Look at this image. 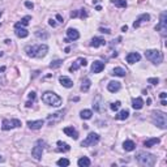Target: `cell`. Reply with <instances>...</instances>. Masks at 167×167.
I'll list each match as a JSON object with an SVG mask.
<instances>
[{"label":"cell","instance_id":"1","mask_svg":"<svg viewBox=\"0 0 167 167\" xmlns=\"http://www.w3.org/2000/svg\"><path fill=\"white\" fill-rule=\"evenodd\" d=\"M48 47L46 44H35V46H28L25 48V52L30 57H43L46 56Z\"/></svg>","mask_w":167,"mask_h":167},{"label":"cell","instance_id":"2","mask_svg":"<svg viewBox=\"0 0 167 167\" xmlns=\"http://www.w3.org/2000/svg\"><path fill=\"white\" fill-rule=\"evenodd\" d=\"M136 159H137L140 166H154L156 165V157L146 151H138L136 154Z\"/></svg>","mask_w":167,"mask_h":167},{"label":"cell","instance_id":"3","mask_svg":"<svg viewBox=\"0 0 167 167\" xmlns=\"http://www.w3.org/2000/svg\"><path fill=\"white\" fill-rule=\"evenodd\" d=\"M42 102L46 103L48 106H54V107H59L60 105H62L63 99L60 98L59 95H57L56 93L54 92H46L42 95Z\"/></svg>","mask_w":167,"mask_h":167},{"label":"cell","instance_id":"4","mask_svg":"<svg viewBox=\"0 0 167 167\" xmlns=\"http://www.w3.org/2000/svg\"><path fill=\"white\" fill-rule=\"evenodd\" d=\"M153 123L161 129L167 128V120H166V114L162 111H153Z\"/></svg>","mask_w":167,"mask_h":167},{"label":"cell","instance_id":"5","mask_svg":"<svg viewBox=\"0 0 167 167\" xmlns=\"http://www.w3.org/2000/svg\"><path fill=\"white\" fill-rule=\"evenodd\" d=\"M145 56H146L148 60H150L154 64H161L163 62V54L159 50H146Z\"/></svg>","mask_w":167,"mask_h":167},{"label":"cell","instance_id":"6","mask_svg":"<svg viewBox=\"0 0 167 167\" xmlns=\"http://www.w3.org/2000/svg\"><path fill=\"white\" fill-rule=\"evenodd\" d=\"M43 149H44V141H42V140H38L37 144H35V146L32 149V156L34 159L39 161L42 158V154H43Z\"/></svg>","mask_w":167,"mask_h":167},{"label":"cell","instance_id":"7","mask_svg":"<svg viewBox=\"0 0 167 167\" xmlns=\"http://www.w3.org/2000/svg\"><path fill=\"white\" fill-rule=\"evenodd\" d=\"M21 127V121L19 119H4L1 123V129L3 130H9V129H13V128H19Z\"/></svg>","mask_w":167,"mask_h":167},{"label":"cell","instance_id":"8","mask_svg":"<svg viewBox=\"0 0 167 167\" xmlns=\"http://www.w3.org/2000/svg\"><path fill=\"white\" fill-rule=\"evenodd\" d=\"M156 30L157 32H159L163 37H166L167 35V16H166V13L161 14V21H159V24L156 26Z\"/></svg>","mask_w":167,"mask_h":167},{"label":"cell","instance_id":"9","mask_svg":"<svg viewBox=\"0 0 167 167\" xmlns=\"http://www.w3.org/2000/svg\"><path fill=\"white\" fill-rule=\"evenodd\" d=\"M99 135H97V133H89L87 135V137L82 142H81V146H90V145H95V144H98V141H99Z\"/></svg>","mask_w":167,"mask_h":167},{"label":"cell","instance_id":"10","mask_svg":"<svg viewBox=\"0 0 167 167\" xmlns=\"http://www.w3.org/2000/svg\"><path fill=\"white\" fill-rule=\"evenodd\" d=\"M64 114H65V110H62V111H57L55 114H51L47 116V121L50 125H54V124L59 123L60 120H63V118H64Z\"/></svg>","mask_w":167,"mask_h":167},{"label":"cell","instance_id":"11","mask_svg":"<svg viewBox=\"0 0 167 167\" xmlns=\"http://www.w3.org/2000/svg\"><path fill=\"white\" fill-rule=\"evenodd\" d=\"M150 20V16H149L148 13H144V14H141V16H138L137 17V20L133 22V28L135 29H137L140 25H141L142 22H146V21H149Z\"/></svg>","mask_w":167,"mask_h":167},{"label":"cell","instance_id":"12","mask_svg":"<svg viewBox=\"0 0 167 167\" xmlns=\"http://www.w3.org/2000/svg\"><path fill=\"white\" fill-rule=\"evenodd\" d=\"M105 69V63H102L101 60H95L92 65V72L93 73H99Z\"/></svg>","mask_w":167,"mask_h":167},{"label":"cell","instance_id":"13","mask_svg":"<svg viewBox=\"0 0 167 167\" xmlns=\"http://www.w3.org/2000/svg\"><path fill=\"white\" fill-rule=\"evenodd\" d=\"M127 63H129V64H135L136 62H140V59H141V55H140L138 52H130L127 55Z\"/></svg>","mask_w":167,"mask_h":167},{"label":"cell","instance_id":"14","mask_svg":"<svg viewBox=\"0 0 167 167\" xmlns=\"http://www.w3.org/2000/svg\"><path fill=\"white\" fill-rule=\"evenodd\" d=\"M67 35H68V39L69 41H77L78 38H80V33L77 32L76 29H73V28H69L68 30H67Z\"/></svg>","mask_w":167,"mask_h":167},{"label":"cell","instance_id":"15","mask_svg":"<svg viewBox=\"0 0 167 167\" xmlns=\"http://www.w3.org/2000/svg\"><path fill=\"white\" fill-rule=\"evenodd\" d=\"M43 124H44V121L43 120H30L28 121V127L30 129H41L42 127H43Z\"/></svg>","mask_w":167,"mask_h":167},{"label":"cell","instance_id":"16","mask_svg":"<svg viewBox=\"0 0 167 167\" xmlns=\"http://www.w3.org/2000/svg\"><path fill=\"white\" fill-rule=\"evenodd\" d=\"M106 44V41L103 38L101 37H94L92 39V42H90V46L94 47V48H97V47H101V46H105Z\"/></svg>","mask_w":167,"mask_h":167},{"label":"cell","instance_id":"17","mask_svg":"<svg viewBox=\"0 0 167 167\" xmlns=\"http://www.w3.org/2000/svg\"><path fill=\"white\" fill-rule=\"evenodd\" d=\"M64 133H65L67 136H69V137H72L73 140H77L78 138V132L73 128V127H65V128H64Z\"/></svg>","mask_w":167,"mask_h":167},{"label":"cell","instance_id":"18","mask_svg":"<svg viewBox=\"0 0 167 167\" xmlns=\"http://www.w3.org/2000/svg\"><path fill=\"white\" fill-rule=\"evenodd\" d=\"M120 87H121V85H120V82H118V81H110L108 85H107V90L108 92H111V93L119 92Z\"/></svg>","mask_w":167,"mask_h":167},{"label":"cell","instance_id":"19","mask_svg":"<svg viewBox=\"0 0 167 167\" xmlns=\"http://www.w3.org/2000/svg\"><path fill=\"white\" fill-rule=\"evenodd\" d=\"M59 82L62 84L64 87H72V86H73V81H72L69 77H67V76H60V77H59Z\"/></svg>","mask_w":167,"mask_h":167},{"label":"cell","instance_id":"20","mask_svg":"<svg viewBox=\"0 0 167 167\" xmlns=\"http://www.w3.org/2000/svg\"><path fill=\"white\" fill-rule=\"evenodd\" d=\"M142 106H144V101H142L141 97H137V98L132 99V107L135 108V110H141Z\"/></svg>","mask_w":167,"mask_h":167},{"label":"cell","instance_id":"21","mask_svg":"<svg viewBox=\"0 0 167 167\" xmlns=\"http://www.w3.org/2000/svg\"><path fill=\"white\" fill-rule=\"evenodd\" d=\"M30 20H32V17L30 16H25V17H22L19 22H16V25H14V28L16 29H19V28H22V26H28L29 25V22H30Z\"/></svg>","mask_w":167,"mask_h":167},{"label":"cell","instance_id":"22","mask_svg":"<svg viewBox=\"0 0 167 167\" xmlns=\"http://www.w3.org/2000/svg\"><path fill=\"white\" fill-rule=\"evenodd\" d=\"M123 149L125 151H132L136 149V144L133 141H130V140H127V141H124V144H123Z\"/></svg>","mask_w":167,"mask_h":167},{"label":"cell","instance_id":"23","mask_svg":"<svg viewBox=\"0 0 167 167\" xmlns=\"http://www.w3.org/2000/svg\"><path fill=\"white\" fill-rule=\"evenodd\" d=\"M159 141L161 140L159 138H149V140H145L144 141V146L145 148H151V146H154L156 144H159Z\"/></svg>","mask_w":167,"mask_h":167},{"label":"cell","instance_id":"24","mask_svg":"<svg viewBox=\"0 0 167 167\" xmlns=\"http://www.w3.org/2000/svg\"><path fill=\"white\" fill-rule=\"evenodd\" d=\"M125 69H123V68H120V67H116V68H114L112 69V76H118V77H124L125 76Z\"/></svg>","mask_w":167,"mask_h":167},{"label":"cell","instance_id":"25","mask_svg":"<svg viewBox=\"0 0 167 167\" xmlns=\"http://www.w3.org/2000/svg\"><path fill=\"white\" fill-rule=\"evenodd\" d=\"M56 145L59 146L57 148V151H69L71 150V146H69L68 144H65V142H63V141H57Z\"/></svg>","mask_w":167,"mask_h":167},{"label":"cell","instance_id":"26","mask_svg":"<svg viewBox=\"0 0 167 167\" xmlns=\"http://www.w3.org/2000/svg\"><path fill=\"white\" fill-rule=\"evenodd\" d=\"M90 159L87 157H82V158H80L78 159V162H77V165L80 166V167H89L90 166Z\"/></svg>","mask_w":167,"mask_h":167},{"label":"cell","instance_id":"27","mask_svg":"<svg viewBox=\"0 0 167 167\" xmlns=\"http://www.w3.org/2000/svg\"><path fill=\"white\" fill-rule=\"evenodd\" d=\"M128 116H129V111L125 108V110H121L115 118H116L118 120H125V119H128Z\"/></svg>","mask_w":167,"mask_h":167},{"label":"cell","instance_id":"28","mask_svg":"<svg viewBox=\"0 0 167 167\" xmlns=\"http://www.w3.org/2000/svg\"><path fill=\"white\" fill-rule=\"evenodd\" d=\"M90 85H92V81H90L89 78H84L82 85H81V90H82L84 93L89 92V89H90Z\"/></svg>","mask_w":167,"mask_h":167},{"label":"cell","instance_id":"29","mask_svg":"<svg viewBox=\"0 0 167 167\" xmlns=\"http://www.w3.org/2000/svg\"><path fill=\"white\" fill-rule=\"evenodd\" d=\"M16 35L19 38H26L29 35V32L26 29H24V28H19V29H16Z\"/></svg>","mask_w":167,"mask_h":167},{"label":"cell","instance_id":"30","mask_svg":"<svg viewBox=\"0 0 167 167\" xmlns=\"http://www.w3.org/2000/svg\"><path fill=\"white\" fill-rule=\"evenodd\" d=\"M80 116L84 120H89V119H92L93 112L90 111V110H82V111L80 112Z\"/></svg>","mask_w":167,"mask_h":167},{"label":"cell","instance_id":"31","mask_svg":"<svg viewBox=\"0 0 167 167\" xmlns=\"http://www.w3.org/2000/svg\"><path fill=\"white\" fill-rule=\"evenodd\" d=\"M35 37L44 41V39L48 38V33H46V30H37V32H35Z\"/></svg>","mask_w":167,"mask_h":167},{"label":"cell","instance_id":"32","mask_svg":"<svg viewBox=\"0 0 167 167\" xmlns=\"http://www.w3.org/2000/svg\"><path fill=\"white\" fill-rule=\"evenodd\" d=\"M112 3L119 8H125L127 7V0H112Z\"/></svg>","mask_w":167,"mask_h":167},{"label":"cell","instance_id":"33","mask_svg":"<svg viewBox=\"0 0 167 167\" xmlns=\"http://www.w3.org/2000/svg\"><path fill=\"white\" fill-rule=\"evenodd\" d=\"M62 60H54V62H51V64H50V68H52V69H56V68H59L60 65H62Z\"/></svg>","mask_w":167,"mask_h":167},{"label":"cell","instance_id":"34","mask_svg":"<svg viewBox=\"0 0 167 167\" xmlns=\"http://www.w3.org/2000/svg\"><path fill=\"white\" fill-rule=\"evenodd\" d=\"M120 105H121V103H120L119 101H116V102H112L111 105H110V108H111L112 111H118V110H119V108H120Z\"/></svg>","mask_w":167,"mask_h":167},{"label":"cell","instance_id":"35","mask_svg":"<svg viewBox=\"0 0 167 167\" xmlns=\"http://www.w3.org/2000/svg\"><path fill=\"white\" fill-rule=\"evenodd\" d=\"M57 166H69V159H67V158H62V159H59L57 161Z\"/></svg>","mask_w":167,"mask_h":167},{"label":"cell","instance_id":"36","mask_svg":"<svg viewBox=\"0 0 167 167\" xmlns=\"http://www.w3.org/2000/svg\"><path fill=\"white\" fill-rule=\"evenodd\" d=\"M80 16L81 19H86L87 17V12L85 11V9H80V11H77V17Z\"/></svg>","mask_w":167,"mask_h":167},{"label":"cell","instance_id":"37","mask_svg":"<svg viewBox=\"0 0 167 167\" xmlns=\"http://www.w3.org/2000/svg\"><path fill=\"white\" fill-rule=\"evenodd\" d=\"M77 62H78V64H80V67H86V64H87L86 59H84V57H78Z\"/></svg>","mask_w":167,"mask_h":167},{"label":"cell","instance_id":"38","mask_svg":"<svg viewBox=\"0 0 167 167\" xmlns=\"http://www.w3.org/2000/svg\"><path fill=\"white\" fill-rule=\"evenodd\" d=\"M78 68H80V64H78V62H77V60H76V63H75V64L71 67V68H69V71H71V72H75V71H77Z\"/></svg>","mask_w":167,"mask_h":167},{"label":"cell","instance_id":"39","mask_svg":"<svg viewBox=\"0 0 167 167\" xmlns=\"http://www.w3.org/2000/svg\"><path fill=\"white\" fill-rule=\"evenodd\" d=\"M148 82L151 84V85H158L159 80H158V78H148Z\"/></svg>","mask_w":167,"mask_h":167},{"label":"cell","instance_id":"40","mask_svg":"<svg viewBox=\"0 0 167 167\" xmlns=\"http://www.w3.org/2000/svg\"><path fill=\"white\" fill-rule=\"evenodd\" d=\"M25 7L29 8V9H33V8H34V4H33V3H30V1H25Z\"/></svg>","mask_w":167,"mask_h":167},{"label":"cell","instance_id":"41","mask_svg":"<svg viewBox=\"0 0 167 167\" xmlns=\"http://www.w3.org/2000/svg\"><path fill=\"white\" fill-rule=\"evenodd\" d=\"M99 32L106 33V34H110V33H111V30H110V29H103V28H99Z\"/></svg>","mask_w":167,"mask_h":167},{"label":"cell","instance_id":"42","mask_svg":"<svg viewBox=\"0 0 167 167\" xmlns=\"http://www.w3.org/2000/svg\"><path fill=\"white\" fill-rule=\"evenodd\" d=\"M29 99H32V102L35 99V93L34 92H32V93H29Z\"/></svg>","mask_w":167,"mask_h":167},{"label":"cell","instance_id":"43","mask_svg":"<svg viewBox=\"0 0 167 167\" xmlns=\"http://www.w3.org/2000/svg\"><path fill=\"white\" fill-rule=\"evenodd\" d=\"M48 24H50V25L52 26V28H55V26H56V22H55V21H54L52 19H50V20H48Z\"/></svg>","mask_w":167,"mask_h":167},{"label":"cell","instance_id":"44","mask_svg":"<svg viewBox=\"0 0 167 167\" xmlns=\"http://www.w3.org/2000/svg\"><path fill=\"white\" fill-rule=\"evenodd\" d=\"M56 19L59 20V22H60V24H63V22H64V20H63V17L60 16V14H56Z\"/></svg>","mask_w":167,"mask_h":167},{"label":"cell","instance_id":"45","mask_svg":"<svg viewBox=\"0 0 167 167\" xmlns=\"http://www.w3.org/2000/svg\"><path fill=\"white\" fill-rule=\"evenodd\" d=\"M159 97H161V98H162V99H166V97H167V94H166L165 92H163V93H161V94H159Z\"/></svg>","mask_w":167,"mask_h":167},{"label":"cell","instance_id":"46","mask_svg":"<svg viewBox=\"0 0 167 167\" xmlns=\"http://www.w3.org/2000/svg\"><path fill=\"white\" fill-rule=\"evenodd\" d=\"M161 105H162V106H167V102H166V99H162V102H161Z\"/></svg>","mask_w":167,"mask_h":167},{"label":"cell","instance_id":"47","mask_svg":"<svg viewBox=\"0 0 167 167\" xmlns=\"http://www.w3.org/2000/svg\"><path fill=\"white\" fill-rule=\"evenodd\" d=\"M121 30H123V32H127V30H128V26H123V28H121Z\"/></svg>","mask_w":167,"mask_h":167},{"label":"cell","instance_id":"48","mask_svg":"<svg viewBox=\"0 0 167 167\" xmlns=\"http://www.w3.org/2000/svg\"><path fill=\"white\" fill-rule=\"evenodd\" d=\"M5 71V67H0V72H4Z\"/></svg>","mask_w":167,"mask_h":167},{"label":"cell","instance_id":"49","mask_svg":"<svg viewBox=\"0 0 167 167\" xmlns=\"http://www.w3.org/2000/svg\"><path fill=\"white\" fill-rule=\"evenodd\" d=\"M3 56V52H1V51H0V57H1Z\"/></svg>","mask_w":167,"mask_h":167},{"label":"cell","instance_id":"50","mask_svg":"<svg viewBox=\"0 0 167 167\" xmlns=\"http://www.w3.org/2000/svg\"><path fill=\"white\" fill-rule=\"evenodd\" d=\"M1 14H3V12H1V11H0V17H1Z\"/></svg>","mask_w":167,"mask_h":167},{"label":"cell","instance_id":"51","mask_svg":"<svg viewBox=\"0 0 167 167\" xmlns=\"http://www.w3.org/2000/svg\"><path fill=\"white\" fill-rule=\"evenodd\" d=\"M0 161H3V158H1V156H0Z\"/></svg>","mask_w":167,"mask_h":167}]
</instances>
